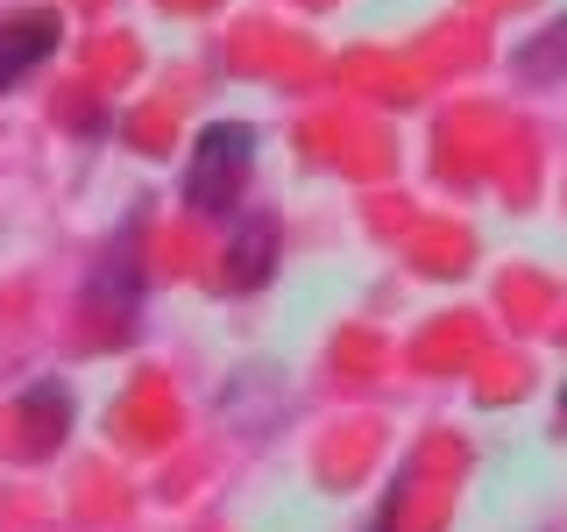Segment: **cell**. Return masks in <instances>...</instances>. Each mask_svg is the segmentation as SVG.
<instances>
[{
  "mask_svg": "<svg viewBox=\"0 0 567 532\" xmlns=\"http://www.w3.org/2000/svg\"><path fill=\"white\" fill-rule=\"evenodd\" d=\"M248 164H256V129L248 121H213L192 142V164H185V206L192 213H235Z\"/></svg>",
  "mask_w": 567,
  "mask_h": 532,
  "instance_id": "obj_1",
  "label": "cell"
},
{
  "mask_svg": "<svg viewBox=\"0 0 567 532\" xmlns=\"http://www.w3.org/2000/svg\"><path fill=\"white\" fill-rule=\"evenodd\" d=\"M64 35V14L58 8H29V14H8L0 22V85H22L35 64L58 50Z\"/></svg>",
  "mask_w": 567,
  "mask_h": 532,
  "instance_id": "obj_2",
  "label": "cell"
},
{
  "mask_svg": "<svg viewBox=\"0 0 567 532\" xmlns=\"http://www.w3.org/2000/svg\"><path fill=\"white\" fill-rule=\"evenodd\" d=\"M270 256H277V227L256 213V221H241L235 248H227V284H235V291H256V284L270 277Z\"/></svg>",
  "mask_w": 567,
  "mask_h": 532,
  "instance_id": "obj_3",
  "label": "cell"
},
{
  "mask_svg": "<svg viewBox=\"0 0 567 532\" xmlns=\"http://www.w3.org/2000/svg\"><path fill=\"white\" fill-rule=\"evenodd\" d=\"M567 71V22H554L532 50H518V79H560Z\"/></svg>",
  "mask_w": 567,
  "mask_h": 532,
  "instance_id": "obj_4",
  "label": "cell"
},
{
  "mask_svg": "<svg viewBox=\"0 0 567 532\" xmlns=\"http://www.w3.org/2000/svg\"><path fill=\"white\" fill-rule=\"evenodd\" d=\"M369 532H390V519H377V525H369Z\"/></svg>",
  "mask_w": 567,
  "mask_h": 532,
  "instance_id": "obj_5",
  "label": "cell"
},
{
  "mask_svg": "<svg viewBox=\"0 0 567 532\" xmlns=\"http://www.w3.org/2000/svg\"><path fill=\"white\" fill-rule=\"evenodd\" d=\"M560 412H567V390H560Z\"/></svg>",
  "mask_w": 567,
  "mask_h": 532,
  "instance_id": "obj_6",
  "label": "cell"
}]
</instances>
